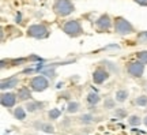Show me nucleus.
<instances>
[{
    "label": "nucleus",
    "instance_id": "obj_1",
    "mask_svg": "<svg viewBox=\"0 0 147 135\" xmlns=\"http://www.w3.org/2000/svg\"><path fill=\"white\" fill-rule=\"evenodd\" d=\"M53 10L55 12L60 16H67L71 12H74L75 7L69 0H56L55 4H53Z\"/></svg>",
    "mask_w": 147,
    "mask_h": 135
},
{
    "label": "nucleus",
    "instance_id": "obj_2",
    "mask_svg": "<svg viewBox=\"0 0 147 135\" xmlns=\"http://www.w3.org/2000/svg\"><path fill=\"white\" fill-rule=\"evenodd\" d=\"M63 31L65 34H68L71 37H78L80 36L83 30H82V26H80V23H79L76 19H72V21H68L64 23L63 26Z\"/></svg>",
    "mask_w": 147,
    "mask_h": 135
},
{
    "label": "nucleus",
    "instance_id": "obj_3",
    "mask_svg": "<svg viewBox=\"0 0 147 135\" xmlns=\"http://www.w3.org/2000/svg\"><path fill=\"white\" fill-rule=\"evenodd\" d=\"M115 30L117 34L125 36V34H131L134 31V26L124 18H117L115 22Z\"/></svg>",
    "mask_w": 147,
    "mask_h": 135
},
{
    "label": "nucleus",
    "instance_id": "obj_4",
    "mask_svg": "<svg viewBox=\"0 0 147 135\" xmlns=\"http://www.w3.org/2000/svg\"><path fill=\"white\" fill-rule=\"evenodd\" d=\"M27 36L30 37H34V38H47L49 36V31H48L47 26H44V25H32V26H29L27 29Z\"/></svg>",
    "mask_w": 147,
    "mask_h": 135
},
{
    "label": "nucleus",
    "instance_id": "obj_5",
    "mask_svg": "<svg viewBox=\"0 0 147 135\" xmlns=\"http://www.w3.org/2000/svg\"><path fill=\"white\" fill-rule=\"evenodd\" d=\"M48 88H49V81L45 77H42V75L34 77L30 81V89H32L33 92H44Z\"/></svg>",
    "mask_w": 147,
    "mask_h": 135
},
{
    "label": "nucleus",
    "instance_id": "obj_6",
    "mask_svg": "<svg viewBox=\"0 0 147 135\" xmlns=\"http://www.w3.org/2000/svg\"><path fill=\"white\" fill-rule=\"evenodd\" d=\"M128 74L131 77H135V78H140L144 73V63H142L140 60L139 62H132L129 63V66L127 68Z\"/></svg>",
    "mask_w": 147,
    "mask_h": 135
},
{
    "label": "nucleus",
    "instance_id": "obj_7",
    "mask_svg": "<svg viewBox=\"0 0 147 135\" xmlns=\"http://www.w3.org/2000/svg\"><path fill=\"white\" fill-rule=\"evenodd\" d=\"M95 26L98 27L100 30H109L110 27H112V19H110V16L108 14H104V15H101L97 21H95Z\"/></svg>",
    "mask_w": 147,
    "mask_h": 135
},
{
    "label": "nucleus",
    "instance_id": "obj_8",
    "mask_svg": "<svg viewBox=\"0 0 147 135\" xmlns=\"http://www.w3.org/2000/svg\"><path fill=\"white\" fill-rule=\"evenodd\" d=\"M0 102L5 108H12L16 104V96L14 93H3L0 97Z\"/></svg>",
    "mask_w": 147,
    "mask_h": 135
},
{
    "label": "nucleus",
    "instance_id": "obj_9",
    "mask_svg": "<svg viewBox=\"0 0 147 135\" xmlns=\"http://www.w3.org/2000/svg\"><path fill=\"white\" fill-rule=\"evenodd\" d=\"M108 78H109V73H108L106 70H102V68H97L94 73H93V82L97 83V85H101V83H104Z\"/></svg>",
    "mask_w": 147,
    "mask_h": 135
},
{
    "label": "nucleus",
    "instance_id": "obj_10",
    "mask_svg": "<svg viewBox=\"0 0 147 135\" xmlns=\"http://www.w3.org/2000/svg\"><path fill=\"white\" fill-rule=\"evenodd\" d=\"M18 78H15V77H12V78H8V79H4V81H1V83H0V89L4 92L5 89H12L15 88V86H18Z\"/></svg>",
    "mask_w": 147,
    "mask_h": 135
},
{
    "label": "nucleus",
    "instance_id": "obj_11",
    "mask_svg": "<svg viewBox=\"0 0 147 135\" xmlns=\"http://www.w3.org/2000/svg\"><path fill=\"white\" fill-rule=\"evenodd\" d=\"M34 127H37L38 130L44 131V132H47V134H52L53 131H55V127H53L51 123H40V121H36V123H34Z\"/></svg>",
    "mask_w": 147,
    "mask_h": 135
},
{
    "label": "nucleus",
    "instance_id": "obj_12",
    "mask_svg": "<svg viewBox=\"0 0 147 135\" xmlns=\"http://www.w3.org/2000/svg\"><path fill=\"white\" fill-rule=\"evenodd\" d=\"M42 107H44V104L42 102H38V101H30V102H27L26 104V111L29 112V113H34V112H37L38 109H41Z\"/></svg>",
    "mask_w": 147,
    "mask_h": 135
},
{
    "label": "nucleus",
    "instance_id": "obj_13",
    "mask_svg": "<svg viewBox=\"0 0 147 135\" xmlns=\"http://www.w3.org/2000/svg\"><path fill=\"white\" fill-rule=\"evenodd\" d=\"M18 98L22 101H26V100L32 98V92L29 90V88H22L18 90Z\"/></svg>",
    "mask_w": 147,
    "mask_h": 135
},
{
    "label": "nucleus",
    "instance_id": "obj_14",
    "mask_svg": "<svg viewBox=\"0 0 147 135\" xmlns=\"http://www.w3.org/2000/svg\"><path fill=\"white\" fill-rule=\"evenodd\" d=\"M127 98H128V92L125 89H120L116 92V101L117 102H125Z\"/></svg>",
    "mask_w": 147,
    "mask_h": 135
},
{
    "label": "nucleus",
    "instance_id": "obj_15",
    "mask_svg": "<svg viewBox=\"0 0 147 135\" xmlns=\"http://www.w3.org/2000/svg\"><path fill=\"white\" fill-rule=\"evenodd\" d=\"M80 109V104L76 101H69L67 105V113H76Z\"/></svg>",
    "mask_w": 147,
    "mask_h": 135
},
{
    "label": "nucleus",
    "instance_id": "obj_16",
    "mask_svg": "<svg viewBox=\"0 0 147 135\" xmlns=\"http://www.w3.org/2000/svg\"><path fill=\"white\" fill-rule=\"evenodd\" d=\"M128 124L132 126V127H139V126L142 124V119L138 115H131L128 117Z\"/></svg>",
    "mask_w": 147,
    "mask_h": 135
},
{
    "label": "nucleus",
    "instance_id": "obj_17",
    "mask_svg": "<svg viewBox=\"0 0 147 135\" xmlns=\"http://www.w3.org/2000/svg\"><path fill=\"white\" fill-rule=\"evenodd\" d=\"M25 107H18L14 111V116H15L18 120H25L26 119V111H25Z\"/></svg>",
    "mask_w": 147,
    "mask_h": 135
},
{
    "label": "nucleus",
    "instance_id": "obj_18",
    "mask_svg": "<svg viewBox=\"0 0 147 135\" xmlns=\"http://www.w3.org/2000/svg\"><path fill=\"white\" fill-rule=\"evenodd\" d=\"M79 121L82 124H91V123H94V116L90 113H84L79 117Z\"/></svg>",
    "mask_w": 147,
    "mask_h": 135
},
{
    "label": "nucleus",
    "instance_id": "obj_19",
    "mask_svg": "<svg viewBox=\"0 0 147 135\" xmlns=\"http://www.w3.org/2000/svg\"><path fill=\"white\" fill-rule=\"evenodd\" d=\"M100 96H98V93H90L89 96H87V101H89L90 105H97L98 102H100Z\"/></svg>",
    "mask_w": 147,
    "mask_h": 135
},
{
    "label": "nucleus",
    "instance_id": "obj_20",
    "mask_svg": "<svg viewBox=\"0 0 147 135\" xmlns=\"http://www.w3.org/2000/svg\"><path fill=\"white\" fill-rule=\"evenodd\" d=\"M48 116H49V119L51 120H57L59 117L61 116V112H60V109L53 108V109H51V111L48 112Z\"/></svg>",
    "mask_w": 147,
    "mask_h": 135
},
{
    "label": "nucleus",
    "instance_id": "obj_21",
    "mask_svg": "<svg viewBox=\"0 0 147 135\" xmlns=\"http://www.w3.org/2000/svg\"><path fill=\"white\" fill-rule=\"evenodd\" d=\"M136 105L139 107H147V96H139L136 100H135Z\"/></svg>",
    "mask_w": 147,
    "mask_h": 135
},
{
    "label": "nucleus",
    "instance_id": "obj_22",
    "mask_svg": "<svg viewBox=\"0 0 147 135\" xmlns=\"http://www.w3.org/2000/svg\"><path fill=\"white\" fill-rule=\"evenodd\" d=\"M115 105H116V101L113 98H110V97L104 101V108H106V109H113Z\"/></svg>",
    "mask_w": 147,
    "mask_h": 135
},
{
    "label": "nucleus",
    "instance_id": "obj_23",
    "mask_svg": "<svg viewBox=\"0 0 147 135\" xmlns=\"http://www.w3.org/2000/svg\"><path fill=\"white\" fill-rule=\"evenodd\" d=\"M138 59H139L142 63L147 64V51H142V52L138 53Z\"/></svg>",
    "mask_w": 147,
    "mask_h": 135
},
{
    "label": "nucleus",
    "instance_id": "obj_24",
    "mask_svg": "<svg viewBox=\"0 0 147 135\" xmlns=\"http://www.w3.org/2000/svg\"><path fill=\"white\" fill-rule=\"evenodd\" d=\"M115 115H116V117H125L127 116V111L125 109H123V108H120V109H116V112H115Z\"/></svg>",
    "mask_w": 147,
    "mask_h": 135
},
{
    "label": "nucleus",
    "instance_id": "obj_25",
    "mask_svg": "<svg viewBox=\"0 0 147 135\" xmlns=\"http://www.w3.org/2000/svg\"><path fill=\"white\" fill-rule=\"evenodd\" d=\"M138 38L143 42H147V31H142V33H139L138 34Z\"/></svg>",
    "mask_w": 147,
    "mask_h": 135
},
{
    "label": "nucleus",
    "instance_id": "obj_26",
    "mask_svg": "<svg viewBox=\"0 0 147 135\" xmlns=\"http://www.w3.org/2000/svg\"><path fill=\"white\" fill-rule=\"evenodd\" d=\"M105 64L108 66L109 68H112L113 71H116V73H119V68L116 67V66H113V63H110V62H105Z\"/></svg>",
    "mask_w": 147,
    "mask_h": 135
},
{
    "label": "nucleus",
    "instance_id": "obj_27",
    "mask_svg": "<svg viewBox=\"0 0 147 135\" xmlns=\"http://www.w3.org/2000/svg\"><path fill=\"white\" fill-rule=\"evenodd\" d=\"M29 59H30V60H38V62H42V59H41V57L36 56V55H33V56H30Z\"/></svg>",
    "mask_w": 147,
    "mask_h": 135
},
{
    "label": "nucleus",
    "instance_id": "obj_28",
    "mask_svg": "<svg viewBox=\"0 0 147 135\" xmlns=\"http://www.w3.org/2000/svg\"><path fill=\"white\" fill-rule=\"evenodd\" d=\"M135 1L140 5H147V0H135Z\"/></svg>",
    "mask_w": 147,
    "mask_h": 135
},
{
    "label": "nucleus",
    "instance_id": "obj_29",
    "mask_svg": "<svg viewBox=\"0 0 147 135\" xmlns=\"http://www.w3.org/2000/svg\"><path fill=\"white\" fill-rule=\"evenodd\" d=\"M21 19H22V15H21V12H18V14H16V22H18V23H19V22H22Z\"/></svg>",
    "mask_w": 147,
    "mask_h": 135
},
{
    "label": "nucleus",
    "instance_id": "obj_30",
    "mask_svg": "<svg viewBox=\"0 0 147 135\" xmlns=\"http://www.w3.org/2000/svg\"><path fill=\"white\" fill-rule=\"evenodd\" d=\"M143 124H144V126L147 127V115L144 116V119H143Z\"/></svg>",
    "mask_w": 147,
    "mask_h": 135
}]
</instances>
